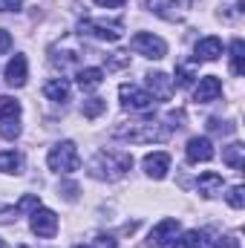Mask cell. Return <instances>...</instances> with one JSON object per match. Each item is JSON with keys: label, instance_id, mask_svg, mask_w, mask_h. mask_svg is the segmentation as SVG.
<instances>
[{"label": "cell", "instance_id": "cell-1", "mask_svg": "<svg viewBox=\"0 0 245 248\" xmlns=\"http://www.w3.org/2000/svg\"><path fill=\"white\" fill-rule=\"evenodd\" d=\"M130 168H133V156L122 153V150H98L95 159L90 162V173L95 179H107V182L122 179Z\"/></svg>", "mask_w": 245, "mask_h": 248}, {"label": "cell", "instance_id": "cell-2", "mask_svg": "<svg viewBox=\"0 0 245 248\" xmlns=\"http://www.w3.org/2000/svg\"><path fill=\"white\" fill-rule=\"evenodd\" d=\"M113 136H119L130 144H147V141H162L168 139V130L159 122H130L113 127Z\"/></svg>", "mask_w": 245, "mask_h": 248}, {"label": "cell", "instance_id": "cell-3", "mask_svg": "<svg viewBox=\"0 0 245 248\" xmlns=\"http://www.w3.org/2000/svg\"><path fill=\"white\" fill-rule=\"evenodd\" d=\"M46 162H49V170H55V173H75L81 168V156H78L75 141H58L49 150Z\"/></svg>", "mask_w": 245, "mask_h": 248}, {"label": "cell", "instance_id": "cell-4", "mask_svg": "<svg viewBox=\"0 0 245 248\" xmlns=\"http://www.w3.org/2000/svg\"><path fill=\"white\" fill-rule=\"evenodd\" d=\"M130 46H133V52H138V55H144V58H153V61H159V58L168 55V44H165L159 35H153V32H138V35H133Z\"/></svg>", "mask_w": 245, "mask_h": 248}, {"label": "cell", "instance_id": "cell-5", "mask_svg": "<svg viewBox=\"0 0 245 248\" xmlns=\"http://www.w3.org/2000/svg\"><path fill=\"white\" fill-rule=\"evenodd\" d=\"M81 35H95L98 41H122L124 35V23L122 20H113V23H104V20H81Z\"/></svg>", "mask_w": 245, "mask_h": 248}, {"label": "cell", "instance_id": "cell-6", "mask_svg": "<svg viewBox=\"0 0 245 248\" xmlns=\"http://www.w3.org/2000/svg\"><path fill=\"white\" fill-rule=\"evenodd\" d=\"M119 95H122V104L127 110H150V104H153L150 93L141 90V87H136V84H122Z\"/></svg>", "mask_w": 245, "mask_h": 248}, {"label": "cell", "instance_id": "cell-7", "mask_svg": "<svg viewBox=\"0 0 245 248\" xmlns=\"http://www.w3.org/2000/svg\"><path fill=\"white\" fill-rule=\"evenodd\" d=\"M32 231H35L38 237H55V231H58V217H55V211L38 205V208L32 211Z\"/></svg>", "mask_w": 245, "mask_h": 248}, {"label": "cell", "instance_id": "cell-8", "mask_svg": "<svg viewBox=\"0 0 245 248\" xmlns=\"http://www.w3.org/2000/svg\"><path fill=\"white\" fill-rule=\"evenodd\" d=\"M190 0H147V6L165 20H182Z\"/></svg>", "mask_w": 245, "mask_h": 248}, {"label": "cell", "instance_id": "cell-9", "mask_svg": "<svg viewBox=\"0 0 245 248\" xmlns=\"http://www.w3.org/2000/svg\"><path fill=\"white\" fill-rule=\"evenodd\" d=\"M184 156H187V162H211L214 159V144H211V139L208 136H193L190 141H187V147H184Z\"/></svg>", "mask_w": 245, "mask_h": 248}, {"label": "cell", "instance_id": "cell-10", "mask_svg": "<svg viewBox=\"0 0 245 248\" xmlns=\"http://www.w3.org/2000/svg\"><path fill=\"white\" fill-rule=\"evenodd\" d=\"M222 95V81L216 78V75H205V78H199V87H196V93H193V101H199V104H211V101H216Z\"/></svg>", "mask_w": 245, "mask_h": 248}, {"label": "cell", "instance_id": "cell-11", "mask_svg": "<svg viewBox=\"0 0 245 248\" xmlns=\"http://www.w3.org/2000/svg\"><path fill=\"white\" fill-rule=\"evenodd\" d=\"M147 90H150V98L156 101H168L173 95V78H168L165 72H150L147 75Z\"/></svg>", "mask_w": 245, "mask_h": 248}, {"label": "cell", "instance_id": "cell-12", "mask_svg": "<svg viewBox=\"0 0 245 248\" xmlns=\"http://www.w3.org/2000/svg\"><path fill=\"white\" fill-rule=\"evenodd\" d=\"M144 170L150 179H165L168 170H170V156L165 150H156V153H147L144 156Z\"/></svg>", "mask_w": 245, "mask_h": 248}, {"label": "cell", "instance_id": "cell-13", "mask_svg": "<svg viewBox=\"0 0 245 248\" xmlns=\"http://www.w3.org/2000/svg\"><path fill=\"white\" fill-rule=\"evenodd\" d=\"M29 78V63H26V55H15L12 61L6 63V81L9 87H23Z\"/></svg>", "mask_w": 245, "mask_h": 248}, {"label": "cell", "instance_id": "cell-14", "mask_svg": "<svg viewBox=\"0 0 245 248\" xmlns=\"http://www.w3.org/2000/svg\"><path fill=\"white\" fill-rule=\"evenodd\" d=\"M219 55H222V41H219L216 35L202 38V41L196 44V49H193V58H196V61H216Z\"/></svg>", "mask_w": 245, "mask_h": 248}, {"label": "cell", "instance_id": "cell-15", "mask_svg": "<svg viewBox=\"0 0 245 248\" xmlns=\"http://www.w3.org/2000/svg\"><path fill=\"white\" fill-rule=\"evenodd\" d=\"M222 187H225L222 176H219V173H214V170L202 173V176H199V182H196V190H199L205 199H214V196H219V193H222Z\"/></svg>", "mask_w": 245, "mask_h": 248}, {"label": "cell", "instance_id": "cell-16", "mask_svg": "<svg viewBox=\"0 0 245 248\" xmlns=\"http://www.w3.org/2000/svg\"><path fill=\"white\" fill-rule=\"evenodd\" d=\"M44 95H46L49 101H58V104L69 101V81H66V78H52V81H46V84H44Z\"/></svg>", "mask_w": 245, "mask_h": 248}, {"label": "cell", "instance_id": "cell-17", "mask_svg": "<svg viewBox=\"0 0 245 248\" xmlns=\"http://www.w3.org/2000/svg\"><path fill=\"white\" fill-rule=\"evenodd\" d=\"M202 246V234L199 231H184L182 237H168L165 243H162V248H199Z\"/></svg>", "mask_w": 245, "mask_h": 248}, {"label": "cell", "instance_id": "cell-18", "mask_svg": "<svg viewBox=\"0 0 245 248\" xmlns=\"http://www.w3.org/2000/svg\"><path fill=\"white\" fill-rule=\"evenodd\" d=\"M176 231H179V219L168 217V219H162V222L150 231V243H159V246H162V243H165L168 237H173Z\"/></svg>", "mask_w": 245, "mask_h": 248}, {"label": "cell", "instance_id": "cell-19", "mask_svg": "<svg viewBox=\"0 0 245 248\" xmlns=\"http://www.w3.org/2000/svg\"><path fill=\"white\" fill-rule=\"evenodd\" d=\"M101 81H104V72H101L98 66L78 69V87H81V90H95V87H101Z\"/></svg>", "mask_w": 245, "mask_h": 248}, {"label": "cell", "instance_id": "cell-20", "mask_svg": "<svg viewBox=\"0 0 245 248\" xmlns=\"http://www.w3.org/2000/svg\"><path fill=\"white\" fill-rule=\"evenodd\" d=\"M222 162H225L228 168H234V170H240V168H245V147L240 144V141L228 144V147L222 150Z\"/></svg>", "mask_w": 245, "mask_h": 248}, {"label": "cell", "instance_id": "cell-21", "mask_svg": "<svg viewBox=\"0 0 245 248\" xmlns=\"http://www.w3.org/2000/svg\"><path fill=\"white\" fill-rule=\"evenodd\" d=\"M231 69H234V75H243L245 72V44H243V38H237V41L231 44Z\"/></svg>", "mask_w": 245, "mask_h": 248}, {"label": "cell", "instance_id": "cell-22", "mask_svg": "<svg viewBox=\"0 0 245 248\" xmlns=\"http://www.w3.org/2000/svg\"><path fill=\"white\" fill-rule=\"evenodd\" d=\"M0 173H20V156L15 150L0 153Z\"/></svg>", "mask_w": 245, "mask_h": 248}, {"label": "cell", "instance_id": "cell-23", "mask_svg": "<svg viewBox=\"0 0 245 248\" xmlns=\"http://www.w3.org/2000/svg\"><path fill=\"white\" fill-rule=\"evenodd\" d=\"M17 116H20V101L0 95V119H17Z\"/></svg>", "mask_w": 245, "mask_h": 248}, {"label": "cell", "instance_id": "cell-24", "mask_svg": "<svg viewBox=\"0 0 245 248\" xmlns=\"http://www.w3.org/2000/svg\"><path fill=\"white\" fill-rule=\"evenodd\" d=\"M104 110H107V101L104 98H87L84 101V116L87 119H98Z\"/></svg>", "mask_w": 245, "mask_h": 248}, {"label": "cell", "instance_id": "cell-25", "mask_svg": "<svg viewBox=\"0 0 245 248\" xmlns=\"http://www.w3.org/2000/svg\"><path fill=\"white\" fill-rule=\"evenodd\" d=\"M0 136L3 139H17L20 136V122L17 119H0Z\"/></svg>", "mask_w": 245, "mask_h": 248}, {"label": "cell", "instance_id": "cell-26", "mask_svg": "<svg viewBox=\"0 0 245 248\" xmlns=\"http://www.w3.org/2000/svg\"><path fill=\"white\" fill-rule=\"evenodd\" d=\"M228 205H231V208H237V211L245 208V187L243 185H234L231 190H228Z\"/></svg>", "mask_w": 245, "mask_h": 248}, {"label": "cell", "instance_id": "cell-27", "mask_svg": "<svg viewBox=\"0 0 245 248\" xmlns=\"http://www.w3.org/2000/svg\"><path fill=\"white\" fill-rule=\"evenodd\" d=\"M193 78H196V75H193L190 66H179V69H176V84H179V87H190Z\"/></svg>", "mask_w": 245, "mask_h": 248}, {"label": "cell", "instance_id": "cell-28", "mask_svg": "<svg viewBox=\"0 0 245 248\" xmlns=\"http://www.w3.org/2000/svg\"><path fill=\"white\" fill-rule=\"evenodd\" d=\"M23 0H0V12H20Z\"/></svg>", "mask_w": 245, "mask_h": 248}, {"label": "cell", "instance_id": "cell-29", "mask_svg": "<svg viewBox=\"0 0 245 248\" xmlns=\"http://www.w3.org/2000/svg\"><path fill=\"white\" fill-rule=\"evenodd\" d=\"M9 49H12V35H9L6 29H0V55L9 52Z\"/></svg>", "mask_w": 245, "mask_h": 248}, {"label": "cell", "instance_id": "cell-30", "mask_svg": "<svg viewBox=\"0 0 245 248\" xmlns=\"http://www.w3.org/2000/svg\"><path fill=\"white\" fill-rule=\"evenodd\" d=\"M38 205H41V202H38V196H32V193H29V196H23V199H20V205H17V208H20V211H26V208H38Z\"/></svg>", "mask_w": 245, "mask_h": 248}, {"label": "cell", "instance_id": "cell-31", "mask_svg": "<svg viewBox=\"0 0 245 248\" xmlns=\"http://www.w3.org/2000/svg\"><path fill=\"white\" fill-rule=\"evenodd\" d=\"M98 6H107V9H119V6H124V0H95Z\"/></svg>", "mask_w": 245, "mask_h": 248}, {"label": "cell", "instance_id": "cell-32", "mask_svg": "<svg viewBox=\"0 0 245 248\" xmlns=\"http://www.w3.org/2000/svg\"><path fill=\"white\" fill-rule=\"evenodd\" d=\"M75 248H92V246H75Z\"/></svg>", "mask_w": 245, "mask_h": 248}]
</instances>
